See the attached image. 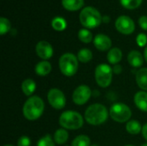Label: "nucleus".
Returning <instances> with one entry per match:
<instances>
[{
	"label": "nucleus",
	"instance_id": "nucleus-22",
	"mask_svg": "<svg viewBox=\"0 0 147 146\" xmlns=\"http://www.w3.org/2000/svg\"><path fill=\"white\" fill-rule=\"evenodd\" d=\"M78 59L81 63H88L93 58L92 52L88 48H83L78 52Z\"/></svg>",
	"mask_w": 147,
	"mask_h": 146
},
{
	"label": "nucleus",
	"instance_id": "nucleus-27",
	"mask_svg": "<svg viewBox=\"0 0 147 146\" xmlns=\"http://www.w3.org/2000/svg\"><path fill=\"white\" fill-rule=\"evenodd\" d=\"M10 22L5 17L0 18V34L3 35L4 34L8 33L10 30Z\"/></svg>",
	"mask_w": 147,
	"mask_h": 146
},
{
	"label": "nucleus",
	"instance_id": "nucleus-29",
	"mask_svg": "<svg viewBox=\"0 0 147 146\" xmlns=\"http://www.w3.org/2000/svg\"><path fill=\"white\" fill-rule=\"evenodd\" d=\"M136 41H137V44H138L140 46H141V47L145 46L147 43L146 34H143V33L140 34L137 36V38H136Z\"/></svg>",
	"mask_w": 147,
	"mask_h": 146
},
{
	"label": "nucleus",
	"instance_id": "nucleus-3",
	"mask_svg": "<svg viewBox=\"0 0 147 146\" xmlns=\"http://www.w3.org/2000/svg\"><path fill=\"white\" fill-rule=\"evenodd\" d=\"M59 123L65 130H78L84 126V118L79 113L68 110L60 114Z\"/></svg>",
	"mask_w": 147,
	"mask_h": 146
},
{
	"label": "nucleus",
	"instance_id": "nucleus-4",
	"mask_svg": "<svg viewBox=\"0 0 147 146\" xmlns=\"http://www.w3.org/2000/svg\"><path fill=\"white\" fill-rule=\"evenodd\" d=\"M79 19L81 24L87 28H95L98 27L102 21L100 12L96 9L90 6L83 9L80 12Z\"/></svg>",
	"mask_w": 147,
	"mask_h": 146
},
{
	"label": "nucleus",
	"instance_id": "nucleus-23",
	"mask_svg": "<svg viewBox=\"0 0 147 146\" xmlns=\"http://www.w3.org/2000/svg\"><path fill=\"white\" fill-rule=\"evenodd\" d=\"M90 139L87 135H78L71 142V146H90Z\"/></svg>",
	"mask_w": 147,
	"mask_h": 146
},
{
	"label": "nucleus",
	"instance_id": "nucleus-8",
	"mask_svg": "<svg viewBox=\"0 0 147 146\" xmlns=\"http://www.w3.org/2000/svg\"><path fill=\"white\" fill-rule=\"evenodd\" d=\"M47 101L49 104L55 109H62L66 103V98L65 94L57 88L51 89L47 93Z\"/></svg>",
	"mask_w": 147,
	"mask_h": 146
},
{
	"label": "nucleus",
	"instance_id": "nucleus-2",
	"mask_svg": "<svg viewBox=\"0 0 147 146\" xmlns=\"http://www.w3.org/2000/svg\"><path fill=\"white\" fill-rule=\"evenodd\" d=\"M109 111L100 103H95L89 106L84 113L85 120L92 126H100L103 124L109 117Z\"/></svg>",
	"mask_w": 147,
	"mask_h": 146
},
{
	"label": "nucleus",
	"instance_id": "nucleus-34",
	"mask_svg": "<svg viewBox=\"0 0 147 146\" xmlns=\"http://www.w3.org/2000/svg\"><path fill=\"white\" fill-rule=\"evenodd\" d=\"M109 20H110V18H109L108 15H104V16L102 17V21H103L104 22H109Z\"/></svg>",
	"mask_w": 147,
	"mask_h": 146
},
{
	"label": "nucleus",
	"instance_id": "nucleus-36",
	"mask_svg": "<svg viewBox=\"0 0 147 146\" xmlns=\"http://www.w3.org/2000/svg\"><path fill=\"white\" fill-rule=\"evenodd\" d=\"M3 146H14V145H3Z\"/></svg>",
	"mask_w": 147,
	"mask_h": 146
},
{
	"label": "nucleus",
	"instance_id": "nucleus-24",
	"mask_svg": "<svg viewBox=\"0 0 147 146\" xmlns=\"http://www.w3.org/2000/svg\"><path fill=\"white\" fill-rule=\"evenodd\" d=\"M52 27L57 31H63L66 28V21L63 17H55L52 21Z\"/></svg>",
	"mask_w": 147,
	"mask_h": 146
},
{
	"label": "nucleus",
	"instance_id": "nucleus-35",
	"mask_svg": "<svg viewBox=\"0 0 147 146\" xmlns=\"http://www.w3.org/2000/svg\"><path fill=\"white\" fill-rule=\"evenodd\" d=\"M144 58H145L146 61L147 62V46H146V48H145V51H144Z\"/></svg>",
	"mask_w": 147,
	"mask_h": 146
},
{
	"label": "nucleus",
	"instance_id": "nucleus-16",
	"mask_svg": "<svg viewBox=\"0 0 147 146\" xmlns=\"http://www.w3.org/2000/svg\"><path fill=\"white\" fill-rule=\"evenodd\" d=\"M107 59L109 63H110L111 65H118V63L122 59V52L120 48L118 47H115L112 48L109 51L108 55H107Z\"/></svg>",
	"mask_w": 147,
	"mask_h": 146
},
{
	"label": "nucleus",
	"instance_id": "nucleus-13",
	"mask_svg": "<svg viewBox=\"0 0 147 146\" xmlns=\"http://www.w3.org/2000/svg\"><path fill=\"white\" fill-rule=\"evenodd\" d=\"M144 59H145L144 56L139 51H136V50L131 51L127 56V60H128L129 65L135 68L140 67L143 65Z\"/></svg>",
	"mask_w": 147,
	"mask_h": 146
},
{
	"label": "nucleus",
	"instance_id": "nucleus-20",
	"mask_svg": "<svg viewBox=\"0 0 147 146\" xmlns=\"http://www.w3.org/2000/svg\"><path fill=\"white\" fill-rule=\"evenodd\" d=\"M68 138L69 133L64 128L58 129L53 135V140L57 145H64L68 140Z\"/></svg>",
	"mask_w": 147,
	"mask_h": 146
},
{
	"label": "nucleus",
	"instance_id": "nucleus-18",
	"mask_svg": "<svg viewBox=\"0 0 147 146\" xmlns=\"http://www.w3.org/2000/svg\"><path fill=\"white\" fill-rule=\"evenodd\" d=\"M21 88H22V90L25 96H30L34 94V92L36 89V83L33 79L28 78L22 82Z\"/></svg>",
	"mask_w": 147,
	"mask_h": 146
},
{
	"label": "nucleus",
	"instance_id": "nucleus-33",
	"mask_svg": "<svg viewBox=\"0 0 147 146\" xmlns=\"http://www.w3.org/2000/svg\"><path fill=\"white\" fill-rule=\"evenodd\" d=\"M141 133H142V135H143L144 139L147 141V123L143 126V127H142V132H141Z\"/></svg>",
	"mask_w": 147,
	"mask_h": 146
},
{
	"label": "nucleus",
	"instance_id": "nucleus-21",
	"mask_svg": "<svg viewBox=\"0 0 147 146\" xmlns=\"http://www.w3.org/2000/svg\"><path fill=\"white\" fill-rule=\"evenodd\" d=\"M141 124L137 120H130L126 125V130L128 133L132 135H137L142 132Z\"/></svg>",
	"mask_w": 147,
	"mask_h": 146
},
{
	"label": "nucleus",
	"instance_id": "nucleus-10",
	"mask_svg": "<svg viewBox=\"0 0 147 146\" xmlns=\"http://www.w3.org/2000/svg\"><path fill=\"white\" fill-rule=\"evenodd\" d=\"M116 29L123 34H130L135 29L134 20L127 15H121L115 21Z\"/></svg>",
	"mask_w": 147,
	"mask_h": 146
},
{
	"label": "nucleus",
	"instance_id": "nucleus-32",
	"mask_svg": "<svg viewBox=\"0 0 147 146\" xmlns=\"http://www.w3.org/2000/svg\"><path fill=\"white\" fill-rule=\"evenodd\" d=\"M122 71V67L118 64V65H115L113 68V72H115V74H120L121 72Z\"/></svg>",
	"mask_w": 147,
	"mask_h": 146
},
{
	"label": "nucleus",
	"instance_id": "nucleus-30",
	"mask_svg": "<svg viewBox=\"0 0 147 146\" xmlns=\"http://www.w3.org/2000/svg\"><path fill=\"white\" fill-rule=\"evenodd\" d=\"M31 140L28 136H22L17 141V146H30Z\"/></svg>",
	"mask_w": 147,
	"mask_h": 146
},
{
	"label": "nucleus",
	"instance_id": "nucleus-7",
	"mask_svg": "<svg viewBox=\"0 0 147 146\" xmlns=\"http://www.w3.org/2000/svg\"><path fill=\"white\" fill-rule=\"evenodd\" d=\"M109 115L113 120L119 123H124L130 120L132 111L127 105L121 102H117L111 106L109 109Z\"/></svg>",
	"mask_w": 147,
	"mask_h": 146
},
{
	"label": "nucleus",
	"instance_id": "nucleus-15",
	"mask_svg": "<svg viewBox=\"0 0 147 146\" xmlns=\"http://www.w3.org/2000/svg\"><path fill=\"white\" fill-rule=\"evenodd\" d=\"M137 85L143 90H147V68H141L136 73Z\"/></svg>",
	"mask_w": 147,
	"mask_h": 146
},
{
	"label": "nucleus",
	"instance_id": "nucleus-31",
	"mask_svg": "<svg viewBox=\"0 0 147 146\" xmlns=\"http://www.w3.org/2000/svg\"><path fill=\"white\" fill-rule=\"evenodd\" d=\"M139 24L141 27L142 29L147 31V16L146 15H142L139 19Z\"/></svg>",
	"mask_w": 147,
	"mask_h": 146
},
{
	"label": "nucleus",
	"instance_id": "nucleus-1",
	"mask_svg": "<svg viewBox=\"0 0 147 146\" xmlns=\"http://www.w3.org/2000/svg\"><path fill=\"white\" fill-rule=\"evenodd\" d=\"M45 104L43 100L38 96H33L25 102L22 113L28 120H36L43 114Z\"/></svg>",
	"mask_w": 147,
	"mask_h": 146
},
{
	"label": "nucleus",
	"instance_id": "nucleus-9",
	"mask_svg": "<svg viewBox=\"0 0 147 146\" xmlns=\"http://www.w3.org/2000/svg\"><path fill=\"white\" fill-rule=\"evenodd\" d=\"M91 97V89L87 85H80L75 89L72 94L73 102L78 106L85 104Z\"/></svg>",
	"mask_w": 147,
	"mask_h": 146
},
{
	"label": "nucleus",
	"instance_id": "nucleus-11",
	"mask_svg": "<svg viewBox=\"0 0 147 146\" xmlns=\"http://www.w3.org/2000/svg\"><path fill=\"white\" fill-rule=\"evenodd\" d=\"M35 51H36L37 55L44 60L50 59L53 54V46H51L49 42L45 41V40H41L37 43L35 46Z\"/></svg>",
	"mask_w": 147,
	"mask_h": 146
},
{
	"label": "nucleus",
	"instance_id": "nucleus-5",
	"mask_svg": "<svg viewBox=\"0 0 147 146\" xmlns=\"http://www.w3.org/2000/svg\"><path fill=\"white\" fill-rule=\"evenodd\" d=\"M59 70L66 77L74 76L78 69V59L73 53L66 52L63 54L59 60Z\"/></svg>",
	"mask_w": 147,
	"mask_h": 146
},
{
	"label": "nucleus",
	"instance_id": "nucleus-6",
	"mask_svg": "<svg viewBox=\"0 0 147 146\" xmlns=\"http://www.w3.org/2000/svg\"><path fill=\"white\" fill-rule=\"evenodd\" d=\"M113 77V69L107 64H101L95 70V79L96 83L102 88H107L111 84Z\"/></svg>",
	"mask_w": 147,
	"mask_h": 146
},
{
	"label": "nucleus",
	"instance_id": "nucleus-28",
	"mask_svg": "<svg viewBox=\"0 0 147 146\" xmlns=\"http://www.w3.org/2000/svg\"><path fill=\"white\" fill-rule=\"evenodd\" d=\"M37 146H55V142L50 135H45L37 143Z\"/></svg>",
	"mask_w": 147,
	"mask_h": 146
},
{
	"label": "nucleus",
	"instance_id": "nucleus-17",
	"mask_svg": "<svg viewBox=\"0 0 147 146\" xmlns=\"http://www.w3.org/2000/svg\"><path fill=\"white\" fill-rule=\"evenodd\" d=\"M34 71H35V73L37 75L41 76V77H45V76L48 75L51 72V71H52V65L47 60L40 61V62L37 63V65H35Z\"/></svg>",
	"mask_w": 147,
	"mask_h": 146
},
{
	"label": "nucleus",
	"instance_id": "nucleus-39",
	"mask_svg": "<svg viewBox=\"0 0 147 146\" xmlns=\"http://www.w3.org/2000/svg\"><path fill=\"white\" fill-rule=\"evenodd\" d=\"M90 146H99V145H90Z\"/></svg>",
	"mask_w": 147,
	"mask_h": 146
},
{
	"label": "nucleus",
	"instance_id": "nucleus-19",
	"mask_svg": "<svg viewBox=\"0 0 147 146\" xmlns=\"http://www.w3.org/2000/svg\"><path fill=\"white\" fill-rule=\"evenodd\" d=\"M84 0H62L63 7L71 11L81 9L84 5Z\"/></svg>",
	"mask_w": 147,
	"mask_h": 146
},
{
	"label": "nucleus",
	"instance_id": "nucleus-12",
	"mask_svg": "<svg viewBox=\"0 0 147 146\" xmlns=\"http://www.w3.org/2000/svg\"><path fill=\"white\" fill-rule=\"evenodd\" d=\"M93 42H94V46L99 51H108L110 49L112 46L111 39L108 35L103 34H96L93 40Z\"/></svg>",
	"mask_w": 147,
	"mask_h": 146
},
{
	"label": "nucleus",
	"instance_id": "nucleus-38",
	"mask_svg": "<svg viewBox=\"0 0 147 146\" xmlns=\"http://www.w3.org/2000/svg\"><path fill=\"white\" fill-rule=\"evenodd\" d=\"M125 146H134V145H125Z\"/></svg>",
	"mask_w": 147,
	"mask_h": 146
},
{
	"label": "nucleus",
	"instance_id": "nucleus-25",
	"mask_svg": "<svg viewBox=\"0 0 147 146\" xmlns=\"http://www.w3.org/2000/svg\"><path fill=\"white\" fill-rule=\"evenodd\" d=\"M78 39L84 43H90L92 40L93 36L92 34L88 29L82 28L78 32Z\"/></svg>",
	"mask_w": 147,
	"mask_h": 146
},
{
	"label": "nucleus",
	"instance_id": "nucleus-26",
	"mask_svg": "<svg viewBox=\"0 0 147 146\" xmlns=\"http://www.w3.org/2000/svg\"><path fill=\"white\" fill-rule=\"evenodd\" d=\"M120 1L123 7L129 9H134L138 8L142 3V0H120Z\"/></svg>",
	"mask_w": 147,
	"mask_h": 146
},
{
	"label": "nucleus",
	"instance_id": "nucleus-37",
	"mask_svg": "<svg viewBox=\"0 0 147 146\" xmlns=\"http://www.w3.org/2000/svg\"><path fill=\"white\" fill-rule=\"evenodd\" d=\"M141 146H147V143L146 144H143V145H142Z\"/></svg>",
	"mask_w": 147,
	"mask_h": 146
},
{
	"label": "nucleus",
	"instance_id": "nucleus-14",
	"mask_svg": "<svg viewBox=\"0 0 147 146\" xmlns=\"http://www.w3.org/2000/svg\"><path fill=\"white\" fill-rule=\"evenodd\" d=\"M134 103L136 107L143 111L147 112V92L146 91H139L134 96Z\"/></svg>",
	"mask_w": 147,
	"mask_h": 146
}]
</instances>
